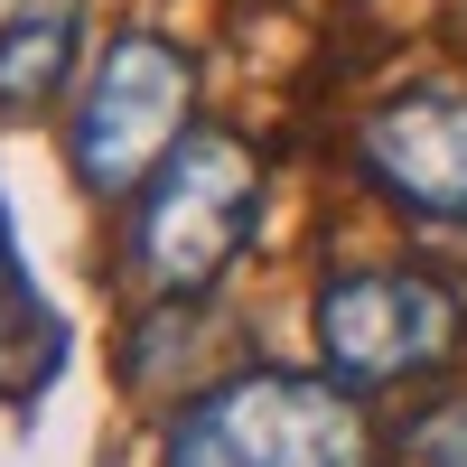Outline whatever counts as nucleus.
<instances>
[{
  "mask_svg": "<svg viewBox=\"0 0 467 467\" xmlns=\"http://www.w3.org/2000/svg\"><path fill=\"white\" fill-rule=\"evenodd\" d=\"M160 467H374V420L337 374L244 365L178 402Z\"/></svg>",
  "mask_w": 467,
  "mask_h": 467,
  "instance_id": "obj_1",
  "label": "nucleus"
},
{
  "mask_svg": "<svg viewBox=\"0 0 467 467\" xmlns=\"http://www.w3.org/2000/svg\"><path fill=\"white\" fill-rule=\"evenodd\" d=\"M253 224H262V160H253L234 131L197 122L160 169L140 178L122 253H131V271H140V290H160V299H206L224 271L244 262Z\"/></svg>",
  "mask_w": 467,
  "mask_h": 467,
  "instance_id": "obj_2",
  "label": "nucleus"
},
{
  "mask_svg": "<svg viewBox=\"0 0 467 467\" xmlns=\"http://www.w3.org/2000/svg\"><path fill=\"white\" fill-rule=\"evenodd\" d=\"M197 131V57L169 47L150 28H122L94 66L85 103L66 122V160H75V187L103 206H131L140 178L169 160V150Z\"/></svg>",
  "mask_w": 467,
  "mask_h": 467,
  "instance_id": "obj_3",
  "label": "nucleus"
},
{
  "mask_svg": "<svg viewBox=\"0 0 467 467\" xmlns=\"http://www.w3.org/2000/svg\"><path fill=\"white\" fill-rule=\"evenodd\" d=\"M458 290L411 262H346L308 299V337L318 365L346 393H383V383H420L458 356Z\"/></svg>",
  "mask_w": 467,
  "mask_h": 467,
  "instance_id": "obj_4",
  "label": "nucleus"
},
{
  "mask_svg": "<svg viewBox=\"0 0 467 467\" xmlns=\"http://www.w3.org/2000/svg\"><path fill=\"white\" fill-rule=\"evenodd\" d=\"M356 169L393 197L402 215L467 224V85H420L365 112Z\"/></svg>",
  "mask_w": 467,
  "mask_h": 467,
  "instance_id": "obj_5",
  "label": "nucleus"
},
{
  "mask_svg": "<svg viewBox=\"0 0 467 467\" xmlns=\"http://www.w3.org/2000/svg\"><path fill=\"white\" fill-rule=\"evenodd\" d=\"M57 365H66V327H57V308L37 299L28 262L10 244V206H0V402L28 411L57 383Z\"/></svg>",
  "mask_w": 467,
  "mask_h": 467,
  "instance_id": "obj_6",
  "label": "nucleus"
},
{
  "mask_svg": "<svg viewBox=\"0 0 467 467\" xmlns=\"http://www.w3.org/2000/svg\"><path fill=\"white\" fill-rule=\"evenodd\" d=\"M75 37H85V19H75V0H19L10 19H0V112H37L66 66H75Z\"/></svg>",
  "mask_w": 467,
  "mask_h": 467,
  "instance_id": "obj_7",
  "label": "nucleus"
},
{
  "mask_svg": "<svg viewBox=\"0 0 467 467\" xmlns=\"http://www.w3.org/2000/svg\"><path fill=\"white\" fill-rule=\"evenodd\" d=\"M411 458H420V467H467V393L411 420Z\"/></svg>",
  "mask_w": 467,
  "mask_h": 467,
  "instance_id": "obj_8",
  "label": "nucleus"
}]
</instances>
